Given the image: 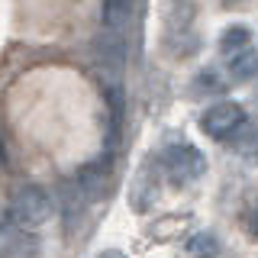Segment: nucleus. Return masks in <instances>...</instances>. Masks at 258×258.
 Returning a JSON list of instances; mask_svg holds the SVG:
<instances>
[{"label":"nucleus","instance_id":"1","mask_svg":"<svg viewBox=\"0 0 258 258\" xmlns=\"http://www.w3.org/2000/svg\"><path fill=\"white\" fill-rule=\"evenodd\" d=\"M52 216V197L45 194V187L39 184H20L10 200H7V213L4 223L16 226V229H36Z\"/></svg>","mask_w":258,"mask_h":258},{"label":"nucleus","instance_id":"2","mask_svg":"<svg viewBox=\"0 0 258 258\" xmlns=\"http://www.w3.org/2000/svg\"><path fill=\"white\" fill-rule=\"evenodd\" d=\"M161 168H165L168 181H174L177 187H181V184L197 181V177L207 171V161L194 145H171V149L161 155Z\"/></svg>","mask_w":258,"mask_h":258},{"label":"nucleus","instance_id":"3","mask_svg":"<svg viewBox=\"0 0 258 258\" xmlns=\"http://www.w3.org/2000/svg\"><path fill=\"white\" fill-rule=\"evenodd\" d=\"M200 126H204V133L210 139H229V136H236L239 129L245 126V110H242L239 103H232V100L213 103V107L204 110Z\"/></svg>","mask_w":258,"mask_h":258},{"label":"nucleus","instance_id":"4","mask_svg":"<svg viewBox=\"0 0 258 258\" xmlns=\"http://www.w3.org/2000/svg\"><path fill=\"white\" fill-rule=\"evenodd\" d=\"M0 255H4V258H36L39 255V239L32 236V229H16V226L4 223Z\"/></svg>","mask_w":258,"mask_h":258},{"label":"nucleus","instance_id":"5","mask_svg":"<svg viewBox=\"0 0 258 258\" xmlns=\"http://www.w3.org/2000/svg\"><path fill=\"white\" fill-rule=\"evenodd\" d=\"M136 13V0H103V26L107 32H123L129 23H133Z\"/></svg>","mask_w":258,"mask_h":258},{"label":"nucleus","instance_id":"6","mask_svg":"<svg viewBox=\"0 0 258 258\" xmlns=\"http://www.w3.org/2000/svg\"><path fill=\"white\" fill-rule=\"evenodd\" d=\"M229 75H232V81H248L258 75V48L255 45L229 55Z\"/></svg>","mask_w":258,"mask_h":258},{"label":"nucleus","instance_id":"7","mask_svg":"<svg viewBox=\"0 0 258 258\" xmlns=\"http://www.w3.org/2000/svg\"><path fill=\"white\" fill-rule=\"evenodd\" d=\"M187 252L194 258H216L220 255V239L213 232H197L190 242H187Z\"/></svg>","mask_w":258,"mask_h":258},{"label":"nucleus","instance_id":"8","mask_svg":"<svg viewBox=\"0 0 258 258\" xmlns=\"http://www.w3.org/2000/svg\"><path fill=\"white\" fill-rule=\"evenodd\" d=\"M248 45H252V32H248L245 26L226 29L223 39H220V48H223V52H229V55H236V52H242V48H248Z\"/></svg>","mask_w":258,"mask_h":258},{"label":"nucleus","instance_id":"9","mask_svg":"<svg viewBox=\"0 0 258 258\" xmlns=\"http://www.w3.org/2000/svg\"><path fill=\"white\" fill-rule=\"evenodd\" d=\"M216 75H210V71H204V75H200V87H210V91H216V87H220V81H213Z\"/></svg>","mask_w":258,"mask_h":258},{"label":"nucleus","instance_id":"10","mask_svg":"<svg viewBox=\"0 0 258 258\" xmlns=\"http://www.w3.org/2000/svg\"><path fill=\"white\" fill-rule=\"evenodd\" d=\"M100 258H123V255H119V252H103Z\"/></svg>","mask_w":258,"mask_h":258}]
</instances>
